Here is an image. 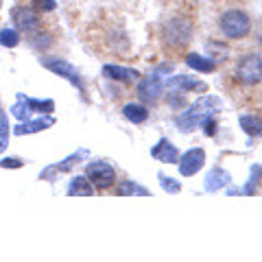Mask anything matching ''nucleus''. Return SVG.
I'll list each match as a JSON object with an SVG mask.
<instances>
[{
  "label": "nucleus",
  "mask_w": 262,
  "mask_h": 262,
  "mask_svg": "<svg viewBox=\"0 0 262 262\" xmlns=\"http://www.w3.org/2000/svg\"><path fill=\"white\" fill-rule=\"evenodd\" d=\"M221 107H223V101H221L219 96H212V94L201 96L199 101H194L190 107L179 114V116L175 118V125L182 131H194L203 118L214 116V114L221 112Z\"/></svg>",
  "instance_id": "1"
},
{
  "label": "nucleus",
  "mask_w": 262,
  "mask_h": 262,
  "mask_svg": "<svg viewBox=\"0 0 262 262\" xmlns=\"http://www.w3.org/2000/svg\"><path fill=\"white\" fill-rule=\"evenodd\" d=\"M221 31H223V35L227 39H243L249 35L251 20L241 9H229L221 15Z\"/></svg>",
  "instance_id": "2"
},
{
  "label": "nucleus",
  "mask_w": 262,
  "mask_h": 262,
  "mask_svg": "<svg viewBox=\"0 0 262 262\" xmlns=\"http://www.w3.org/2000/svg\"><path fill=\"white\" fill-rule=\"evenodd\" d=\"M42 66H44V68H48L51 72H55V75H59L61 79H68L70 83L81 92V96L88 98L83 77H81V72H79L70 61L61 59V57H44V59H42Z\"/></svg>",
  "instance_id": "3"
},
{
  "label": "nucleus",
  "mask_w": 262,
  "mask_h": 262,
  "mask_svg": "<svg viewBox=\"0 0 262 262\" xmlns=\"http://www.w3.org/2000/svg\"><path fill=\"white\" fill-rule=\"evenodd\" d=\"M234 77H236V81H241L243 85L260 83L262 81V55H256V53L245 55L243 59L236 63Z\"/></svg>",
  "instance_id": "4"
},
{
  "label": "nucleus",
  "mask_w": 262,
  "mask_h": 262,
  "mask_svg": "<svg viewBox=\"0 0 262 262\" xmlns=\"http://www.w3.org/2000/svg\"><path fill=\"white\" fill-rule=\"evenodd\" d=\"M85 177L94 188H110L116 184V168L107 160H92L85 166Z\"/></svg>",
  "instance_id": "5"
},
{
  "label": "nucleus",
  "mask_w": 262,
  "mask_h": 262,
  "mask_svg": "<svg viewBox=\"0 0 262 262\" xmlns=\"http://www.w3.org/2000/svg\"><path fill=\"white\" fill-rule=\"evenodd\" d=\"M88 158H90V151H88V149H79V151H75V153H70L66 160L57 162V164H53V166H48V168H44L42 173H39V179H44V182H55L59 173H68V170H72V166H75V164L83 162V160H88Z\"/></svg>",
  "instance_id": "6"
},
{
  "label": "nucleus",
  "mask_w": 262,
  "mask_h": 262,
  "mask_svg": "<svg viewBox=\"0 0 262 262\" xmlns=\"http://www.w3.org/2000/svg\"><path fill=\"white\" fill-rule=\"evenodd\" d=\"M179 175L182 177H192L206 166V151L201 146H192L184 155H179Z\"/></svg>",
  "instance_id": "7"
},
{
  "label": "nucleus",
  "mask_w": 262,
  "mask_h": 262,
  "mask_svg": "<svg viewBox=\"0 0 262 262\" xmlns=\"http://www.w3.org/2000/svg\"><path fill=\"white\" fill-rule=\"evenodd\" d=\"M164 39L170 46L186 44L190 39V27H188V22L182 18H173L170 22H166V27H164Z\"/></svg>",
  "instance_id": "8"
},
{
  "label": "nucleus",
  "mask_w": 262,
  "mask_h": 262,
  "mask_svg": "<svg viewBox=\"0 0 262 262\" xmlns=\"http://www.w3.org/2000/svg\"><path fill=\"white\" fill-rule=\"evenodd\" d=\"M162 92H164V81L158 75H149L144 79H138V96H140L144 103L160 101Z\"/></svg>",
  "instance_id": "9"
},
{
  "label": "nucleus",
  "mask_w": 262,
  "mask_h": 262,
  "mask_svg": "<svg viewBox=\"0 0 262 262\" xmlns=\"http://www.w3.org/2000/svg\"><path fill=\"white\" fill-rule=\"evenodd\" d=\"M164 88L168 90H175V92H206V83H203L201 79H194L190 75H175L166 79V83H164Z\"/></svg>",
  "instance_id": "10"
},
{
  "label": "nucleus",
  "mask_w": 262,
  "mask_h": 262,
  "mask_svg": "<svg viewBox=\"0 0 262 262\" xmlns=\"http://www.w3.org/2000/svg\"><path fill=\"white\" fill-rule=\"evenodd\" d=\"M11 18H13V24L20 31H35L39 27V15H37V11L33 9V7H24V5L15 7Z\"/></svg>",
  "instance_id": "11"
},
{
  "label": "nucleus",
  "mask_w": 262,
  "mask_h": 262,
  "mask_svg": "<svg viewBox=\"0 0 262 262\" xmlns=\"http://www.w3.org/2000/svg\"><path fill=\"white\" fill-rule=\"evenodd\" d=\"M151 158L162 162V164H177L179 162V151L168 138H162V140H158L151 146Z\"/></svg>",
  "instance_id": "12"
},
{
  "label": "nucleus",
  "mask_w": 262,
  "mask_h": 262,
  "mask_svg": "<svg viewBox=\"0 0 262 262\" xmlns=\"http://www.w3.org/2000/svg\"><path fill=\"white\" fill-rule=\"evenodd\" d=\"M103 75L110 81H118V83H134V81L140 79V72L136 68H125V66H116V63L103 66Z\"/></svg>",
  "instance_id": "13"
},
{
  "label": "nucleus",
  "mask_w": 262,
  "mask_h": 262,
  "mask_svg": "<svg viewBox=\"0 0 262 262\" xmlns=\"http://www.w3.org/2000/svg\"><path fill=\"white\" fill-rule=\"evenodd\" d=\"M229 184H232V175H229L225 168L216 166L206 175V179H203V190L206 192H219V190H223V188H227Z\"/></svg>",
  "instance_id": "14"
},
{
  "label": "nucleus",
  "mask_w": 262,
  "mask_h": 262,
  "mask_svg": "<svg viewBox=\"0 0 262 262\" xmlns=\"http://www.w3.org/2000/svg\"><path fill=\"white\" fill-rule=\"evenodd\" d=\"M55 125V118L53 116H42V118H29L24 122H18L13 129L15 136H31V134H37V131H46Z\"/></svg>",
  "instance_id": "15"
},
{
  "label": "nucleus",
  "mask_w": 262,
  "mask_h": 262,
  "mask_svg": "<svg viewBox=\"0 0 262 262\" xmlns=\"http://www.w3.org/2000/svg\"><path fill=\"white\" fill-rule=\"evenodd\" d=\"M18 98H22V101L27 103L31 114H44V116H51V114L55 112L53 98H33V96H24V94H18Z\"/></svg>",
  "instance_id": "16"
},
{
  "label": "nucleus",
  "mask_w": 262,
  "mask_h": 262,
  "mask_svg": "<svg viewBox=\"0 0 262 262\" xmlns=\"http://www.w3.org/2000/svg\"><path fill=\"white\" fill-rule=\"evenodd\" d=\"M186 63L190 66L192 70L203 72V75H210V72L216 70V61H212L210 57H203L199 53H188L186 55Z\"/></svg>",
  "instance_id": "17"
},
{
  "label": "nucleus",
  "mask_w": 262,
  "mask_h": 262,
  "mask_svg": "<svg viewBox=\"0 0 262 262\" xmlns=\"http://www.w3.org/2000/svg\"><path fill=\"white\" fill-rule=\"evenodd\" d=\"M68 194L70 196H92L94 186L90 184V179L85 175H77V177H72V182L68 184Z\"/></svg>",
  "instance_id": "18"
},
{
  "label": "nucleus",
  "mask_w": 262,
  "mask_h": 262,
  "mask_svg": "<svg viewBox=\"0 0 262 262\" xmlns=\"http://www.w3.org/2000/svg\"><path fill=\"white\" fill-rule=\"evenodd\" d=\"M241 129L247 134L249 138H262V118L253 116V114H243L238 118Z\"/></svg>",
  "instance_id": "19"
},
{
  "label": "nucleus",
  "mask_w": 262,
  "mask_h": 262,
  "mask_svg": "<svg viewBox=\"0 0 262 262\" xmlns=\"http://www.w3.org/2000/svg\"><path fill=\"white\" fill-rule=\"evenodd\" d=\"M116 192L118 196H151V190L149 188H144L142 184H138V182H122L116 186Z\"/></svg>",
  "instance_id": "20"
},
{
  "label": "nucleus",
  "mask_w": 262,
  "mask_h": 262,
  "mask_svg": "<svg viewBox=\"0 0 262 262\" xmlns=\"http://www.w3.org/2000/svg\"><path fill=\"white\" fill-rule=\"evenodd\" d=\"M122 116H125L129 122H134V125H140V122H144L149 118V110L140 103H127L125 107H122Z\"/></svg>",
  "instance_id": "21"
},
{
  "label": "nucleus",
  "mask_w": 262,
  "mask_h": 262,
  "mask_svg": "<svg viewBox=\"0 0 262 262\" xmlns=\"http://www.w3.org/2000/svg\"><path fill=\"white\" fill-rule=\"evenodd\" d=\"M18 44H20V33H18V29H11V27L0 29V46L15 48Z\"/></svg>",
  "instance_id": "22"
},
{
  "label": "nucleus",
  "mask_w": 262,
  "mask_h": 262,
  "mask_svg": "<svg viewBox=\"0 0 262 262\" xmlns=\"http://www.w3.org/2000/svg\"><path fill=\"white\" fill-rule=\"evenodd\" d=\"M260 179H262V164H253V168H251V177H249V182L247 186L241 190V194H253L258 190V184H260Z\"/></svg>",
  "instance_id": "23"
},
{
  "label": "nucleus",
  "mask_w": 262,
  "mask_h": 262,
  "mask_svg": "<svg viewBox=\"0 0 262 262\" xmlns=\"http://www.w3.org/2000/svg\"><path fill=\"white\" fill-rule=\"evenodd\" d=\"M9 136H11V127H9V116L7 112L0 110V153L9 146Z\"/></svg>",
  "instance_id": "24"
},
{
  "label": "nucleus",
  "mask_w": 262,
  "mask_h": 262,
  "mask_svg": "<svg viewBox=\"0 0 262 262\" xmlns=\"http://www.w3.org/2000/svg\"><path fill=\"white\" fill-rule=\"evenodd\" d=\"M9 114H11V116H13V118H18L20 122H24V120H29V118L33 116V114H31V110L27 107V103H24V101H22V98H18V101H15V103H13V107L9 110Z\"/></svg>",
  "instance_id": "25"
},
{
  "label": "nucleus",
  "mask_w": 262,
  "mask_h": 262,
  "mask_svg": "<svg viewBox=\"0 0 262 262\" xmlns=\"http://www.w3.org/2000/svg\"><path fill=\"white\" fill-rule=\"evenodd\" d=\"M158 179H160V184H162V188H164L166 192H170V194L182 192V184H179L177 179L168 177V175H164V173H160V175H158Z\"/></svg>",
  "instance_id": "26"
},
{
  "label": "nucleus",
  "mask_w": 262,
  "mask_h": 262,
  "mask_svg": "<svg viewBox=\"0 0 262 262\" xmlns=\"http://www.w3.org/2000/svg\"><path fill=\"white\" fill-rule=\"evenodd\" d=\"M208 53H210L212 61H223L229 51H227V46H216V42H210L208 44Z\"/></svg>",
  "instance_id": "27"
},
{
  "label": "nucleus",
  "mask_w": 262,
  "mask_h": 262,
  "mask_svg": "<svg viewBox=\"0 0 262 262\" xmlns=\"http://www.w3.org/2000/svg\"><path fill=\"white\" fill-rule=\"evenodd\" d=\"M199 127H201V131H203V134L212 138V136L216 134V118H214V116H208V118H203V120L199 122Z\"/></svg>",
  "instance_id": "28"
},
{
  "label": "nucleus",
  "mask_w": 262,
  "mask_h": 262,
  "mask_svg": "<svg viewBox=\"0 0 262 262\" xmlns=\"http://www.w3.org/2000/svg\"><path fill=\"white\" fill-rule=\"evenodd\" d=\"M33 7L37 11H53L57 9V0H33Z\"/></svg>",
  "instance_id": "29"
},
{
  "label": "nucleus",
  "mask_w": 262,
  "mask_h": 262,
  "mask_svg": "<svg viewBox=\"0 0 262 262\" xmlns=\"http://www.w3.org/2000/svg\"><path fill=\"white\" fill-rule=\"evenodd\" d=\"M24 162L20 158H5L0 160V168H22Z\"/></svg>",
  "instance_id": "30"
},
{
  "label": "nucleus",
  "mask_w": 262,
  "mask_h": 262,
  "mask_svg": "<svg viewBox=\"0 0 262 262\" xmlns=\"http://www.w3.org/2000/svg\"><path fill=\"white\" fill-rule=\"evenodd\" d=\"M0 3H3V0H0Z\"/></svg>",
  "instance_id": "31"
}]
</instances>
